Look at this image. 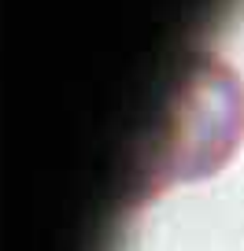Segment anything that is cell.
<instances>
[{
  "instance_id": "obj_1",
  "label": "cell",
  "mask_w": 244,
  "mask_h": 251,
  "mask_svg": "<svg viewBox=\"0 0 244 251\" xmlns=\"http://www.w3.org/2000/svg\"><path fill=\"white\" fill-rule=\"evenodd\" d=\"M244 141V85L226 63L204 59L181 85L148 163V185L200 181L222 170Z\"/></svg>"
}]
</instances>
